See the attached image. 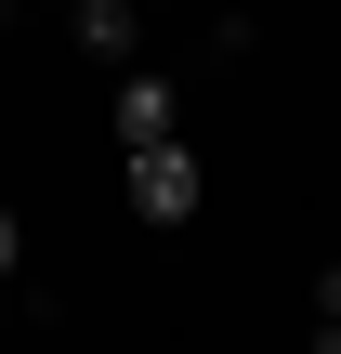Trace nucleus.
Instances as JSON below:
<instances>
[{
	"instance_id": "4",
	"label": "nucleus",
	"mask_w": 341,
	"mask_h": 354,
	"mask_svg": "<svg viewBox=\"0 0 341 354\" xmlns=\"http://www.w3.org/2000/svg\"><path fill=\"white\" fill-rule=\"evenodd\" d=\"M315 342L341 354V263H329V276H315Z\"/></svg>"
},
{
	"instance_id": "6",
	"label": "nucleus",
	"mask_w": 341,
	"mask_h": 354,
	"mask_svg": "<svg viewBox=\"0 0 341 354\" xmlns=\"http://www.w3.org/2000/svg\"><path fill=\"white\" fill-rule=\"evenodd\" d=\"M0 26H13V0H0Z\"/></svg>"
},
{
	"instance_id": "1",
	"label": "nucleus",
	"mask_w": 341,
	"mask_h": 354,
	"mask_svg": "<svg viewBox=\"0 0 341 354\" xmlns=\"http://www.w3.org/2000/svg\"><path fill=\"white\" fill-rule=\"evenodd\" d=\"M118 171H131V210H145V223H197V197H210V171H197V145H184V131L118 145Z\"/></svg>"
},
{
	"instance_id": "2",
	"label": "nucleus",
	"mask_w": 341,
	"mask_h": 354,
	"mask_svg": "<svg viewBox=\"0 0 341 354\" xmlns=\"http://www.w3.org/2000/svg\"><path fill=\"white\" fill-rule=\"evenodd\" d=\"M105 131H118V145H158V131H184V92L131 66V79H118V105H105Z\"/></svg>"
},
{
	"instance_id": "3",
	"label": "nucleus",
	"mask_w": 341,
	"mask_h": 354,
	"mask_svg": "<svg viewBox=\"0 0 341 354\" xmlns=\"http://www.w3.org/2000/svg\"><path fill=\"white\" fill-rule=\"evenodd\" d=\"M79 39L92 53H131V0H79Z\"/></svg>"
},
{
	"instance_id": "5",
	"label": "nucleus",
	"mask_w": 341,
	"mask_h": 354,
	"mask_svg": "<svg viewBox=\"0 0 341 354\" xmlns=\"http://www.w3.org/2000/svg\"><path fill=\"white\" fill-rule=\"evenodd\" d=\"M13 263H26V223H13V210H0V276H13Z\"/></svg>"
}]
</instances>
